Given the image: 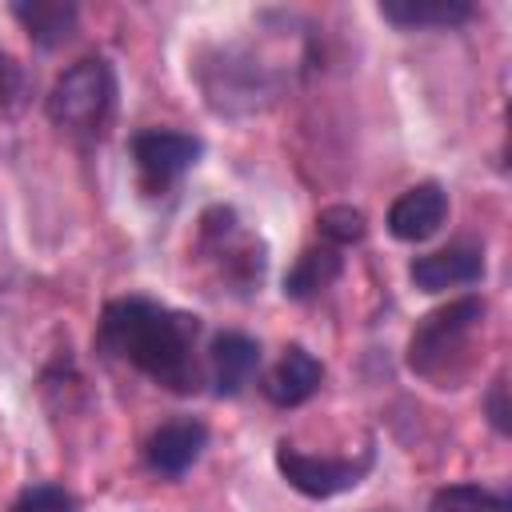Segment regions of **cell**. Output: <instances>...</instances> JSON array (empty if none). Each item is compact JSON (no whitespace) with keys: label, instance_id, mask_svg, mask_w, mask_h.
Segmentation results:
<instances>
[{"label":"cell","instance_id":"cell-1","mask_svg":"<svg viewBox=\"0 0 512 512\" xmlns=\"http://www.w3.org/2000/svg\"><path fill=\"white\" fill-rule=\"evenodd\" d=\"M196 332L200 320L188 312L164 308L144 296H120L104 304L96 344L172 392H196Z\"/></svg>","mask_w":512,"mask_h":512},{"label":"cell","instance_id":"cell-2","mask_svg":"<svg viewBox=\"0 0 512 512\" xmlns=\"http://www.w3.org/2000/svg\"><path fill=\"white\" fill-rule=\"evenodd\" d=\"M48 120L68 136H100L116 108V72L104 56H84L64 68L48 92Z\"/></svg>","mask_w":512,"mask_h":512},{"label":"cell","instance_id":"cell-3","mask_svg":"<svg viewBox=\"0 0 512 512\" xmlns=\"http://www.w3.org/2000/svg\"><path fill=\"white\" fill-rule=\"evenodd\" d=\"M200 88L216 112H256L276 100V68L240 44L220 48V64H200Z\"/></svg>","mask_w":512,"mask_h":512},{"label":"cell","instance_id":"cell-4","mask_svg":"<svg viewBox=\"0 0 512 512\" xmlns=\"http://www.w3.org/2000/svg\"><path fill=\"white\" fill-rule=\"evenodd\" d=\"M484 312L488 308L480 296H460V300L428 312L408 340V368L420 376H436L444 368V360H452L464 348V340L480 328Z\"/></svg>","mask_w":512,"mask_h":512},{"label":"cell","instance_id":"cell-5","mask_svg":"<svg viewBox=\"0 0 512 512\" xmlns=\"http://www.w3.org/2000/svg\"><path fill=\"white\" fill-rule=\"evenodd\" d=\"M276 468L300 496L328 500V496H340V492L360 484V476L368 472V456L352 464V460H332V456H308V452L292 448L288 440H280L276 444Z\"/></svg>","mask_w":512,"mask_h":512},{"label":"cell","instance_id":"cell-6","mask_svg":"<svg viewBox=\"0 0 512 512\" xmlns=\"http://www.w3.org/2000/svg\"><path fill=\"white\" fill-rule=\"evenodd\" d=\"M132 160L144 176L148 188H168L172 180H180L204 152V144L188 132H168V128H144L132 136Z\"/></svg>","mask_w":512,"mask_h":512},{"label":"cell","instance_id":"cell-7","mask_svg":"<svg viewBox=\"0 0 512 512\" xmlns=\"http://www.w3.org/2000/svg\"><path fill=\"white\" fill-rule=\"evenodd\" d=\"M444 220H448V192L436 180L412 184L388 208V232L404 244H420V240L436 236L444 228Z\"/></svg>","mask_w":512,"mask_h":512},{"label":"cell","instance_id":"cell-8","mask_svg":"<svg viewBox=\"0 0 512 512\" xmlns=\"http://www.w3.org/2000/svg\"><path fill=\"white\" fill-rule=\"evenodd\" d=\"M408 276L420 292H448V288L480 284L484 280V252L472 244H448L440 252L416 256L408 264Z\"/></svg>","mask_w":512,"mask_h":512},{"label":"cell","instance_id":"cell-9","mask_svg":"<svg viewBox=\"0 0 512 512\" xmlns=\"http://www.w3.org/2000/svg\"><path fill=\"white\" fill-rule=\"evenodd\" d=\"M204 444H208V428L200 420H192V416H180V420L160 424L148 436L144 456H148V468L152 472H160V476H184L200 460Z\"/></svg>","mask_w":512,"mask_h":512},{"label":"cell","instance_id":"cell-10","mask_svg":"<svg viewBox=\"0 0 512 512\" xmlns=\"http://www.w3.org/2000/svg\"><path fill=\"white\" fill-rule=\"evenodd\" d=\"M260 368V344L244 332H220L208 348V380L216 396H240Z\"/></svg>","mask_w":512,"mask_h":512},{"label":"cell","instance_id":"cell-11","mask_svg":"<svg viewBox=\"0 0 512 512\" xmlns=\"http://www.w3.org/2000/svg\"><path fill=\"white\" fill-rule=\"evenodd\" d=\"M320 380H324V364H320L308 348L292 344V348H284V356L276 360V368L264 376L260 392H264L276 408H296V404H304V400L320 388Z\"/></svg>","mask_w":512,"mask_h":512},{"label":"cell","instance_id":"cell-12","mask_svg":"<svg viewBox=\"0 0 512 512\" xmlns=\"http://www.w3.org/2000/svg\"><path fill=\"white\" fill-rule=\"evenodd\" d=\"M12 16L20 20V28L28 32L32 44L40 48H60L64 40H72L76 32V4L72 0H16Z\"/></svg>","mask_w":512,"mask_h":512},{"label":"cell","instance_id":"cell-13","mask_svg":"<svg viewBox=\"0 0 512 512\" xmlns=\"http://www.w3.org/2000/svg\"><path fill=\"white\" fill-rule=\"evenodd\" d=\"M380 16L396 28H456L472 16L468 0H380Z\"/></svg>","mask_w":512,"mask_h":512},{"label":"cell","instance_id":"cell-14","mask_svg":"<svg viewBox=\"0 0 512 512\" xmlns=\"http://www.w3.org/2000/svg\"><path fill=\"white\" fill-rule=\"evenodd\" d=\"M340 272H344L340 248H332V244H324V248H304L300 260H296V264L288 268V276H284V296H288V300H308V296L324 292L328 284H336Z\"/></svg>","mask_w":512,"mask_h":512},{"label":"cell","instance_id":"cell-15","mask_svg":"<svg viewBox=\"0 0 512 512\" xmlns=\"http://www.w3.org/2000/svg\"><path fill=\"white\" fill-rule=\"evenodd\" d=\"M508 496L484 484H448L432 496L428 512H508Z\"/></svg>","mask_w":512,"mask_h":512},{"label":"cell","instance_id":"cell-16","mask_svg":"<svg viewBox=\"0 0 512 512\" xmlns=\"http://www.w3.org/2000/svg\"><path fill=\"white\" fill-rule=\"evenodd\" d=\"M316 228H320V236H324L332 248H344V244L364 240L368 220H364V212L352 208V204H332V208H324V212L316 216Z\"/></svg>","mask_w":512,"mask_h":512},{"label":"cell","instance_id":"cell-17","mask_svg":"<svg viewBox=\"0 0 512 512\" xmlns=\"http://www.w3.org/2000/svg\"><path fill=\"white\" fill-rule=\"evenodd\" d=\"M12 512H76V496L60 484H32L20 492Z\"/></svg>","mask_w":512,"mask_h":512},{"label":"cell","instance_id":"cell-18","mask_svg":"<svg viewBox=\"0 0 512 512\" xmlns=\"http://www.w3.org/2000/svg\"><path fill=\"white\" fill-rule=\"evenodd\" d=\"M20 92H24V72H20V64L8 56V48L0 44V108L12 104Z\"/></svg>","mask_w":512,"mask_h":512},{"label":"cell","instance_id":"cell-19","mask_svg":"<svg viewBox=\"0 0 512 512\" xmlns=\"http://www.w3.org/2000/svg\"><path fill=\"white\" fill-rule=\"evenodd\" d=\"M504 392H508V388H504V380H496V384H492V392H488V400H484L496 432H508V404H504Z\"/></svg>","mask_w":512,"mask_h":512}]
</instances>
